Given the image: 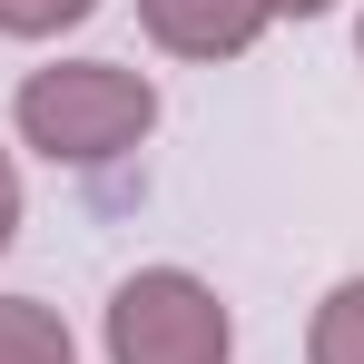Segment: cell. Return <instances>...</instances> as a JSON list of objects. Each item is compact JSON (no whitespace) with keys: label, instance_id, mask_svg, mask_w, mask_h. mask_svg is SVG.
Here are the masks:
<instances>
[{"label":"cell","instance_id":"obj_4","mask_svg":"<svg viewBox=\"0 0 364 364\" xmlns=\"http://www.w3.org/2000/svg\"><path fill=\"white\" fill-rule=\"evenodd\" d=\"M0 364H79V345H69V325H60V305L0 296Z\"/></svg>","mask_w":364,"mask_h":364},{"label":"cell","instance_id":"obj_6","mask_svg":"<svg viewBox=\"0 0 364 364\" xmlns=\"http://www.w3.org/2000/svg\"><path fill=\"white\" fill-rule=\"evenodd\" d=\"M89 10H99V0H0V40H60Z\"/></svg>","mask_w":364,"mask_h":364},{"label":"cell","instance_id":"obj_3","mask_svg":"<svg viewBox=\"0 0 364 364\" xmlns=\"http://www.w3.org/2000/svg\"><path fill=\"white\" fill-rule=\"evenodd\" d=\"M138 20H148V40L168 50V60H237L266 40V0H138Z\"/></svg>","mask_w":364,"mask_h":364},{"label":"cell","instance_id":"obj_8","mask_svg":"<svg viewBox=\"0 0 364 364\" xmlns=\"http://www.w3.org/2000/svg\"><path fill=\"white\" fill-rule=\"evenodd\" d=\"M266 10H276V20H325L335 0H266Z\"/></svg>","mask_w":364,"mask_h":364},{"label":"cell","instance_id":"obj_2","mask_svg":"<svg viewBox=\"0 0 364 364\" xmlns=\"http://www.w3.org/2000/svg\"><path fill=\"white\" fill-rule=\"evenodd\" d=\"M237 315L207 276L187 266H138L109 296V364H227Z\"/></svg>","mask_w":364,"mask_h":364},{"label":"cell","instance_id":"obj_9","mask_svg":"<svg viewBox=\"0 0 364 364\" xmlns=\"http://www.w3.org/2000/svg\"><path fill=\"white\" fill-rule=\"evenodd\" d=\"M355 50H364V30H355Z\"/></svg>","mask_w":364,"mask_h":364},{"label":"cell","instance_id":"obj_7","mask_svg":"<svg viewBox=\"0 0 364 364\" xmlns=\"http://www.w3.org/2000/svg\"><path fill=\"white\" fill-rule=\"evenodd\" d=\"M20 237V168H10V148H0V246Z\"/></svg>","mask_w":364,"mask_h":364},{"label":"cell","instance_id":"obj_5","mask_svg":"<svg viewBox=\"0 0 364 364\" xmlns=\"http://www.w3.org/2000/svg\"><path fill=\"white\" fill-rule=\"evenodd\" d=\"M305 364H364V276H345L305 325Z\"/></svg>","mask_w":364,"mask_h":364},{"label":"cell","instance_id":"obj_1","mask_svg":"<svg viewBox=\"0 0 364 364\" xmlns=\"http://www.w3.org/2000/svg\"><path fill=\"white\" fill-rule=\"evenodd\" d=\"M10 119L50 168H109L158 128V89H148V69H119V60H50L20 79Z\"/></svg>","mask_w":364,"mask_h":364}]
</instances>
